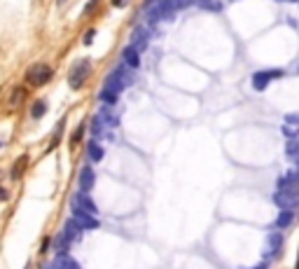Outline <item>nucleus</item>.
<instances>
[{"label":"nucleus","mask_w":299,"mask_h":269,"mask_svg":"<svg viewBox=\"0 0 299 269\" xmlns=\"http://www.w3.org/2000/svg\"><path fill=\"white\" fill-rule=\"evenodd\" d=\"M70 206L75 213H89V215H96L99 213V208L94 204V199H89L85 192H77L73 194V199H70Z\"/></svg>","instance_id":"nucleus-5"},{"label":"nucleus","mask_w":299,"mask_h":269,"mask_svg":"<svg viewBox=\"0 0 299 269\" xmlns=\"http://www.w3.org/2000/svg\"><path fill=\"white\" fill-rule=\"evenodd\" d=\"M49 244H52V241H49V239H45V241H42V248H40V251H42V253H47V248H49Z\"/></svg>","instance_id":"nucleus-26"},{"label":"nucleus","mask_w":299,"mask_h":269,"mask_svg":"<svg viewBox=\"0 0 299 269\" xmlns=\"http://www.w3.org/2000/svg\"><path fill=\"white\" fill-rule=\"evenodd\" d=\"M94 180H96V176H94L92 166H82V171H80V192H89L94 187Z\"/></svg>","instance_id":"nucleus-11"},{"label":"nucleus","mask_w":299,"mask_h":269,"mask_svg":"<svg viewBox=\"0 0 299 269\" xmlns=\"http://www.w3.org/2000/svg\"><path fill=\"white\" fill-rule=\"evenodd\" d=\"M147 33H150V31H145L143 26H138V28H133V31H131V47H133L138 54L147 49Z\"/></svg>","instance_id":"nucleus-7"},{"label":"nucleus","mask_w":299,"mask_h":269,"mask_svg":"<svg viewBox=\"0 0 299 269\" xmlns=\"http://www.w3.org/2000/svg\"><path fill=\"white\" fill-rule=\"evenodd\" d=\"M94 38H96V28H89V31H87V35H85V45H89Z\"/></svg>","instance_id":"nucleus-22"},{"label":"nucleus","mask_w":299,"mask_h":269,"mask_svg":"<svg viewBox=\"0 0 299 269\" xmlns=\"http://www.w3.org/2000/svg\"><path fill=\"white\" fill-rule=\"evenodd\" d=\"M285 152H288V157H290V159H295L299 164V140H288Z\"/></svg>","instance_id":"nucleus-17"},{"label":"nucleus","mask_w":299,"mask_h":269,"mask_svg":"<svg viewBox=\"0 0 299 269\" xmlns=\"http://www.w3.org/2000/svg\"><path fill=\"white\" fill-rule=\"evenodd\" d=\"M0 147H2V145H0Z\"/></svg>","instance_id":"nucleus-31"},{"label":"nucleus","mask_w":299,"mask_h":269,"mask_svg":"<svg viewBox=\"0 0 299 269\" xmlns=\"http://www.w3.org/2000/svg\"><path fill=\"white\" fill-rule=\"evenodd\" d=\"M26 164H28V154H21L19 159L14 161V166H12V180H19L21 178V173H23V169H26Z\"/></svg>","instance_id":"nucleus-15"},{"label":"nucleus","mask_w":299,"mask_h":269,"mask_svg":"<svg viewBox=\"0 0 299 269\" xmlns=\"http://www.w3.org/2000/svg\"><path fill=\"white\" fill-rule=\"evenodd\" d=\"M297 269H299V258H297Z\"/></svg>","instance_id":"nucleus-29"},{"label":"nucleus","mask_w":299,"mask_h":269,"mask_svg":"<svg viewBox=\"0 0 299 269\" xmlns=\"http://www.w3.org/2000/svg\"><path fill=\"white\" fill-rule=\"evenodd\" d=\"M274 204H276L281 211H295L299 204V185L288 187V190H278V192L274 194Z\"/></svg>","instance_id":"nucleus-4"},{"label":"nucleus","mask_w":299,"mask_h":269,"mask_svg":"<svg viewBox=\"0 0 299 269\" xmlns=\"http://www.w3.org/2000/svg\"><path fill=\"white\" fill-rule=\"evenodd\" d=\"M281 2H299V0H281Z\"/></svg>","instance_id":"nucleus-28"},{"label":"nucleus","mask_w":299,"mask_h":269,"mask_svg":"<svg viewBox=\"0 0 299 269\" xmlns=\"http://www.w3.org/2000/svg\"><path fill=\"white\" fill-rule=\"evenodd\" d=\"M112 5H115V7H122V5H126V0H112Z\"/></svg>","instance_id":"nucleus-27"},{"label":"nucleus","mask_w":299,"mask_h":269,"mask_svg":"<svg viewBox=\"0 0 299 269\" xmlns=\"http://www.w3.org/2000/svg\"><path fill=\"white\" fill-rule=\"evenodd\" d=\"M297 73H299V66H297Z\"/></svg>","instance_id":"nucleus-30"},{"label":"nucleus","mask_w":299,"mask_h":269,"mask_svg":"<svg viewBox=\"0 0 299 269\" xmlns=\"http://www.w3.org/2000/svg\"><path fill=\"white\" fill-rule=\"evenodd\" d=\"M52 75H54L52 66H47V63H35V66H31L28 73H26V82L31 87H42L52 80Z\"/></svg>","instance_id":"nucleus-3"},{"label":"nucleus","mask_w":299,"mask_h":269,"mask_svg":"<svg viewBox=\"0 0 299 269\" xmlns=\"http://www.w3.org/2000/svg\"><path fill=\"white\" fill-rule=\"evenodd\" d=\"M85 129H87V124H80V127L73 131V136H70V143H73V145H77V143L82 140V134H85Z\"/></svg>","instance_id":"nucleus-21"},{"label":"nucleus","mask_w":299,"mask_h":269,"mask_svg":"<svg viewBox=\"0 0 299 269\" xmlns=\"http://www.w3.org/2000/svg\"><path fill=\"white\" fill-rule=\"evenodd\" d=\"M89 129H92V136H94V138H99L100 134H103V117H100V115L94 117V120H92V127H89Z\"/></svg>","instance_id":"nucleus-19"},{"label":"nucleus","mask_w":299,"mask_h":269,"mask_svg":"<svg viewBox=\"0 0 299 269\" xmlns=\"http://www.w3.org/2000/svg\"><path fill=\"white\" fill-rule=\"evenodd\" d=\"M96 5H99V0H89V2H87V7H85V14H92V9L96 7Z\"/></svg>","instance_id":"nucleus-24"},{"label":"nucleus","mask_w":299,"mask_h":269,"mask_svg":"<svg viewBox=\"0 0 299 269\" xmlns=\"http://www.w3.org/2000/svg\"><path fill=\"white\" fill-rule=\"evenodd\" d=\"M63 234H66V237H68V241L73 244V241H77V239L82 237V230H80V225H77L75 220L70 218L68 223H66V227H63Z\"/></svg>","instance_id":"nucleus-13"},{"label":"nucleus","mask_w":299,"mask_h":269,"mask_svg":"<svg viewBox=\"0 0 299 269\" xmlns=\"http://www.w3.org/2000/svg\"><path fill=\"white\" fill-rule=\"evenodd\" d=\"M126 87H131V68L129 66H119V68H115L110 75L105 77V85H103V89H107V92H112V94H119L126 89Z\"/></svg>","instance_id":"nucleus-1"},{"label":"nucleus","mask_w":299,"mask_h":269,"mask_svg":"<svg viewBox=\"0 0 299 269\" xmlns=\"http://www.w3.org/2000/svg\"><path fill=\"white\" fill-rule=\"evenodd\" d=\"M45 113H47V103H45V101H35L33 108H31V117H33V120H40Z\"/></svg>","instance_id":"nucleus-18"},{"label":"nucleus","mask_w":299,"mask_h":269,"mask_svg":"<svg viewBox=\"0 0 299 269\" xmlns=\"http://www.w3.org/2000/svg\"><path fill=\"white\" fill-rule=\"evenodd\" d=\"M87 152H89V159H92V161H100V159H103V147H100L96 140H92V143L87 145Z\"/></svg>","instance_id":"nucleus-16"},{"label":"nucleus","mask_w":299,"mask_h":269,"mask_svg":"<svg viewBox=\"0 0 299 269\" xmlns=\"http://www.w3.org/2000/svg\"><path fill=\"white\" fill-rule=\"evenodd\" d=\"M21 96H23V89H16V92H14V96L9 99V106H14L16 101H21Z\"/></svg>","instance_id":"nucleus-23"},{"label":"nucleus","mask_w":299,"mask_h":269,"mask_svg":"<svg viewBox=\"0 0 299 269\" xmlns=\"http://www.w3.org/2000/svg\"><path fill=\"white\" fill-rule=\"evenodd\" d=\"M122 59H124V66H129L131 70H133V68H138V66H140V54L136 52V49H133L131 45L122 52Z\"/></svg>","instance_id":"nucleus-12"},{"label":"nucleus","mask_w":299,"mask_h":269,"mask_svg":"<svg viewBox=\"0 0 299 269\" xmlns=\"http://www.w3.org/2000/svg\"><path fill=\"white\" fill-rule=\"evenodd\" d=\"M99 99H100V101H105L107 106H115V103H117V94H112V92H107V89H100V94H99Z\"/></svg>","instance_id":"nucleus-20"},{"label":"nucleus","mask_w":299,"mask_h":269,"mask_svg":"<svg viewBox=\"0 0 299 269\" xmlns=\"http://www.w3.org/2000/svg\"><path fill=\"white\" fill-rule=\"evenodd\" d=\"M89 73H92V61H89V59L75 61L73 68H70V73H68V85L73 87V89H82V85H85V80L89 77Z\"/></svg>","instance_id":"nucleus-2"},{"label":"nucleus","mask_w":299,"mask_h":269,"mask_svg":"<svg viewBox=\"0 0 299 269\" xmlns=\"http://www.w3.org/2000/svg\"><path fill=\"white\" fill-rule=\"evenodd\" d=\"M0 201H7V190L5 187H0Z\"/></svg>","instance_id":"nucleus-25"},{"label":"nucleus","mask_w":299,"mask_h":269,"mask_svg":"<svg viewBox=\"0 0 299 269\" xmlns=\"http://www.w3.org/2000/svg\"><path fill=\"white\" fill-rule=\"evenodd\" d=\"M73 220L80 225V230H99V220H96V215H89V213H75L73 215Z\"/></svg>","instance_id":"nucleus-10"},{"label":"nucleus","mask_w":299,"mask_h":269,"mask_svg":"<svg viewBox=\"0 0 299 269\" xmlns=\"http://www.w3.org/2000/svg\"><path fill=\"white\" fill-rule=\"evenodd\" d=\"M276 77H283V70L276 68V70H257L253 75V87L257 92H264L269 85H271V80H276Z\"/></svg>","instance_id":"nucleus-6"},{"label":"nucleus","mask_w":299,"mask_h":269,"mask_svg":"<svg viewBox=\"0 0 299 269\" xmlns=\"http://www.w3.org/2000/svg\"><path fill=\"white\" fill-rule=\"evenodd\" d=\"M295 223V211H281L276 218V227L278 230H285V227H290Z\"/></svg>","instance_id":"nucleus-14"},{"label":"nucleus","mask_w":299,"mask_h":269,"mask_svg":"<svg viewBox=\"0 0 299 269\" xmlns=\"http://www.w3.org/2000/svg\"><path fill=\"white\" fill-rule=\"evenodd\" d=\"M283 248V232H271L267 237V258H276Z\"/></svg>","instance_id":"nucleus-8"},{"label":"nucleus","mask_w":299,"mask_h":269,"mask_svg":"<svg viewBox=\"0 0 299 269\" xmlns=\"http://www.w3.org/2000/svg\"><path fill=\"white\" fill-rule=\"evenodd\" d=\"M42 269H80V265H77V260H73V258H68V255H56L49 265H45Z\"/></svg>","instance_id":"nucleus-9"}]
</instances>
